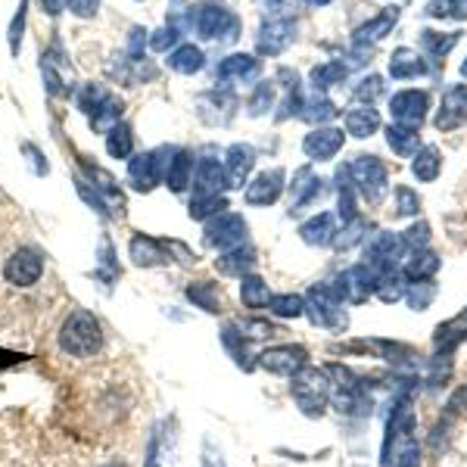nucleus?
Returning <instances> with one entry per match:
<instances>
[{
	"label": "nucleus",
	"mask_w": 467,
	"mask_h": 467,
	"mask_svg": "<svg viewBox=\"0 0 467 467\" xmlns=\"http://www.w3.org/2000/svg\"><path fill=\"white\" fill-rule=\"evenodd\" d=\"M387 418V436L380 449V467H420V442L414 433V399L411 389L405 387L402 393L393 396Z\"/></svg>",
	"instance_id": "1"
},
{
	"label": "nucleus",
	"mask_w": 467,
	"mask_h": 467,
	"mask_svg": "<svg viewBox=\"0 0 467 467\" xmlns=\"http://www.w3.org/2000/svg\"><path fill=\"white\" fill-rule=\"evenodd\" d=\"M103 346V327L88 308H75L59 327V349L72 358H90Z\"/></svg>",
	"instance_id": "2"
},
{
	"label": "nucleus",
	"mask_w": 467,
	"mask_h": 467,
	"mask_svg": "<svg viewBox=\"0 0 467 467\" xmlns=\"http://www.w3.org/2000/svg\"><path fill=\"white\" fill-rule=\"evenodd\" d=\"M290 396L306 418H321L324 409H327V402H330L327 368H315V365L299 368V371L290 378Z\"/></svg>",
	"instance_id": "3"
},
{
	"label": "nucleus",
	"mask_w": 467,
	"mask_h": 467,
	"mask_svg": "<svg viewBox=\"0 0 467 467\" xmlns=\"http://www.w3.org/2000/svg\"><path fill=\"white\" fill-rule=\"evenodd\" d=\"M306 315L315 327L337 330V334L346 330V324H349V315H346V308H343V299L337 296L330 284H315V287L306 293Z\"/></svg>",
	"instance_id": "4"
},
{
	"label": "nucleus",
	"mask_w": 467,
	"mask_h": 467,
	"mask_svg": "<svg viewBox=\"0 0 467 467\" xmlns=\"http://www.w3.org/2000/svg\"><path fill=\"white\" fill-rule=\"evenodd\" d=\"M352 171V184H356L358 197L368 202V206H380L383 197L389 191V171L378 156H356L349 162Z\"/></svg>",
	"instance_id": "5"
},
{
	"label": "nucleus",
	"mask_w": 467,
	"mask_h": 467,
	"mask_svg": "<svg viewBox=\"0 0 467 467\" xmlns=\"http://www.w3.org/2000/svg\"><path fill=\"white\" fill-rule=\"evenodd\" d=\"M191 26L197 28L200 37L206 41H237L240 35V19L234 16L231 10L224 6H215V4H202V6H193L191 10Z\"/></svg>",
	"instance_id": "6"
},
{
	"label": "nucleus",
	"mask_w": 467,
	"mask_h": 467,
	"mask_svg": "<svg viewBox=\"0 0 467 467\" xmlns=\"http://www.w3.org/2000/svg\"><path fill=\"white\" fill-rule=\"evenodd\" d=\"M171 156H175V147H160L131 156L128 160V181L134 184V191H153L160 181H165V169H169Z\"/></svg>",
	"instance_id": "7"
},
{
	"label": "nucleus",
	"mask_w": 467,
	"mask_h": 467,
	"mask_svg": "<svg viewBox=\"0 0 467 467\" xmlns=\"http://www.w3.org/2000/svg\"><path fill=\"white\" fill-rule=\"evenodd\" d=\"M378 271L371 265H365V262H358V265L346 268L343 275H337V281L330 284L334 287L337 296L343 299V303L349 306H365L368 299L374 296V290H378Z\"/></svg>",
	"instance_id": "8"
},
{
	"label": "nucleus",
	"mask_w": 467,
	"mask_h": 467,
	"mask_svg": "<svg viewBox=\"0 0 467 467\" xmlns=\"http://www.w3.org/2000/svg\"><path fill=\"white\" fill-rule=\"evenodd\" d=\"M402 255H405L402 234L380 231V234H374L371 244L365 246V265H371L378 275H387V271H402Z\"/></svg>",
	"instance_id": "9"
},
{
	"label": "nucleus",
	"mask_w": 467,
	"mask_h": 467,
	"mask_svg": "<svg viewBox=\"0 0 467 467\" xmlns=\"http://www.w3.org/2000/svg\"><path fill=\"white\" fill-rule=\"evenodd\" d=\"M246 231H250V224L244 222V215L237 213H222L215 218H209L206 222V246H213V250H222L228 253L234 246H244L246 244Z\"/></svg>",
	"instance_id": "10"
},
{
	"label": "nucleus",
	"mask_w": 467,
	"mask_h": 467,
	"mask_svg": "<svg viewBox=\"0 0 467 467\" xmlns=\"http://www.w3.org/2000/svg\"><path fill=\"white\" fill-rule=\"evenodd\" d=\"M255 365L268 374H277V378H293L299 368L308 365V352L299 343H281L262 352V356L255 358Z\"/></svg>",
	"instance_id": "11"
},
{
	"label": "nucleus",
	"mask_w": 467,
	"mask_h": 467,
	"mask_svg": "<svg viewBox=\"0 0 467 467\" xmlns=\"http://www.w3.org/2000/svg\"><path fill=\"white\" fill-rule=\"evenodd\" d=\"M41 275H44V255L32 250V246H19L4 265V277L13 287H35L41 281Z\"/></svg>",
	"instance_id": "12"
},
{
	"label": "nucleus",
	"mask_w": 467,
	"mask_h": 467,
	"mask_svg": "<svg viewBox=\"0 0 467 467\" xmlns=\"http://www.w3.org/2000/svg\"><path fill=\"white\" fill-rule=\"evenodd\" d=\"M427 109H431V97H427V90L409 88V90H399V94H393V100H389V112H393L396 125L420 128Z\"/></svg>",
	"instance_id": "13"
},
{
	"label": "nucleus",
	"mask_w": 467,
	"mask_h": 467,
	"mask_svg": "<svg viewBox=\"0 0 467 467\" xmlns=\"http://www.w3.org/2000/svg\"><path fill=\"white\" fill-rule=\"evenodd\" d=\"M128 255L138 268H153V265H169L171 262V246L165 240L147 237V234H134L128 244Z\"/></svg>",
	"instance_id": "14"
},
{
	"label": "nucleus",
	"mask_w": 467,
	"mask_h": 467,
	"mask_svg": "<svg viewBox=\"0 0 467 467\" xmlns=\"http://www.w3.org/2000/svg\"><path fill=\"white\" fill-rule=\"evenodd\" d=\"M436 128L440 131H455L467 122V85H451L442 94V107L436 112Z\"/></svg>",
	"instance_id": "15"
},
{
	"label": "nucleus",
	"mask_w": 467,
	"mask_h": 467,
	"mask_svg": "<svg viewBox=\"0 0 467 467\" xmlns=\"http://www.w3.org/2000/svg\"><path fill=\"white\" fill-rule=\"evenodd\" d=\"M290 213H303V209L315 206L321 197H324V181L315 178V171L308 169V165H303V169L293 175V184H290Z\"/></svg>",
	"instance_id": "16"
},
{
	"label": "nucleus",
	"mask_w": 467,
	"mask_h": 467,
	"mask_svg": "<svg viewBox=\"0 0 467 467\" xmlns=\"http://www.w3.org/2000/svg\"><path fill=\"white\" fill-rule=\"evenodd\" d=\"M343 131L340 128H315V131H308L306 134V140H303V150H306V156L308 160H315V162H327V160H334L337 153L343 150Z\"/></svg>",
	"instance_id": "17"
},
{
	"label": "nucleus",
	"mask_w": 467,
	"mask_h": 467,
	"mask_svg": "<svg viewBox=\"0 0 467 467\" xmlns=\"http://www.w3.org/2000/svg\"><path fill=\"white\" fill-rule=\"evenodd\" d=\"M284 193V171L271 169V171H259L253 178V184H246V202L250 206H271L277 202Z\"/></svg>",
	"instance_id": "18"
},
{
	"label": "nucleus",
	"mask_w": 467,
	"mask_h": 467,
	"mask_svg": "<svg viewBox=\"0 0 467 467\" xmlns=\"http://www.w3.org/2000/svg\"><path fill=\"white\" fill-rule=\"evenodd\" d=\"M293 19H271L262 26L259 32V41H255V47H259V54H268V57H277L284 54V50L290 47L293 41Z\"/></svg>",
	"instance_id": "19"
},
{
	"label": "nucleus",
	"mask_w": 467,
	"mask_h": 467,
	"mask_svg": "<svg viewBox=\"0 0 467 467\" xmlns=\"http://www.w3.org/2000/svg\"><path fill=\"white\" fill-rule=\"evenodd\" d=\"M255 165V150L250 144H231L224 153V171H228V187H244Z\"/></svg>",
	"instance_id": "20"
},
{
	"label": "nucleus",
	"mask_w": 467,
	"mask_h": 467,
	"mask_svg": "<svg viewBox=\"0 0 467 467\" xmlns=\"http://www.w3.org/2000/svg\"><path fill=\"white\" fill-rule=\"evenodd\" d=\"M389 75L396 81H411L420 78V75H431V63L411 47H399L393 57H389Z\"/></svg>",
	"instance_id": "21"
},
{
	"label": "nucleus",
	"mask_w": 467,
	"mask_h": 467,
	"mask_svg": "<svg viewBox=\"0 0 467 467\" xmlns=\"http://www.w3.org/2000/svg\"><path fill=\"white\" fill-rule=\"evenodd\" d=\"M228 191V171L218 160H200L193 175V193H224Z\"/></svg>",
	"instance_id": "22"
},
{
	"label": "nucleus",
	"mask_w": 467,
	"mask_h": 467,
	"mask_svg": "<svg viewBox=\"0 0 467 467\" xmlns=\"http://www.w3.org/2000/svg\"><path fill=\"white\" fill-rule=\"evenodd\" d=\"M337 218L330 213H318L312 215L308 222H303V228H299V237H303V244L308 246H330L337 240Z\"/></svg>",
	"instance_id": "23"
},
{
	"label": "nucleus",
	"mask_w": 467,
	"mask_h": 467,
	"mask_svg": "<svg viewBox=\"0 0 467 467\" xmlns=\"http://www.w3.org/2000/svg\"><path fill=\"white\" fill-rule=\"evenodd\" d=\"M259 75V59L253 54H231L218 63L215 78L218 81H250Z\"/></svg>",
	"instance_id": "24"
},
{
	"label": "nucleus",
	"mask_w": 467,
	"mask_h": 467,
	"mask_svg": "<svg viewBox=\"0 0 467 467\" xmlns=\"http://www.w3.org/2000/svg\"><path fill=\"white\" fill-rule=\"evenodd\" d=\"M255 262H259V259H255V253L244 244V246H234V250L218 255L215 268L222 271V275H228V277H246V275H253Z\"/></svg>",
	"instance_id": "25"
},
{
	"label": "nucleus",
	"mask_w": 467,
	"mask_h": 467,
	"mask_svg": "<svg viewBox=\"0 0 467 467\" xmlns=\"http://www.w3.org/2000/svg\"><path fill=\"white\" fill-rule=\"evenodd\" d=\"M184 293H187V299H191L193 306L202 308V312H209V315L224 312L222 287H218V284H213V281H191Z\"/></svg>",
	"instance_id": "26"
},
{
	"label": "nucleus",
	"mask_w": 467,
	"mask_h": 467,
	"mask_svg": "<svg viewBox=\"0 0 467 467\" xmlns=\"http://www.w3.org/2000/svg\"><path fill=\"white\" fill-rule=\"evenodd\" d=\"M399 22V6H387V10H380L374 19H368L365 26L356 32V47H365V44H374L380 41L383 35H389V28H393Z\"/></svg>",
	"instance_id": "27"
},
{
	"label": "nucleus",
	"mask_w": 467,
	"mask_h": 467,
	"mask_svg": "<svg viewBox=\"0 0 467 467\" xmlns=\"http://www.w3.org/2000/svg\"><path fill=\"white\" fill-rule=\"evenodd\" d=\"M440 255L433 250H418L411 253V259L402 262V275L409 277V284H418V281H433V275L440 271Z\"/></svg>",
	"instance_id": "28"
},
{
	"label": "nucleus",
	"mask_w": 467,
	"mask_h": 467,
	"mask_svg": "<svg viewBox=\"0 0 467 467\" xmlns=\"http://www.w3.org/2000/svg\"><path fill=\"white\" fill-rule=\"evenodd\" d=\"M378 128H380V116L371 103H361V107L346 112V134H352V138H371Z\"/></svg>",
	"instance_id": "29"
},
{
	"label": "nucleus",
	"mask_w": 467,
	"mask_h": 467,
	"mask_svg": "<svg viewBox=\"0 0 467 467\" xmlns=\"http://www.w3.org/2000/svg\"><path fill=\"white\" fill-rule=\"evenodd\" d=\"M193 178V156L187 150H175V156L169 160V169H165V184L175 193L184 191Z\"/></svg>",
	"instance_id": "30"
},
{
	"label": "nucleus",
	"mask_w": 467,
	"mask_h": 467,
	"mask_svg": "<svg viewBox=\"0 0 467 467\" xmlns=\"http://www.w3.org/2000/svg\"><path fill=\"white\" fill-rule=\"evenodd\" d=\"M202 66H206V57H202L200 47L193 44H181L169 54V69L178 72V75H197Z\"/></svg>",
	"instance_id": "31"
},
{
	"label": "nucleus",
	"mask_w": 467,
	"mask_h": 467,
	"mask_svg": "<svg viewBox=\"0 0 467 467\" xmlns=\"http://www.w3.org/2000/svg\"><path fill=\"white\" fill-rule=\"evenodd\" d=\"M240 303H244L246 308H253V312H259V308H268V303H271L268 284L262 281L259 275L240 277Z\"/></svg>",
	"instance_id": "32"
},
{
	"label": "nucleus",
	"mask_w": 467,
	"mask_h": 467,
	"mask_svg": "<svg viewBox=\"0 0 467 467\" xmlns=\"http://www.w3.org/2000/svg\"><path fill=\"white\" fill-rule=\"evenodd\" d=\"M222 343H224V349H228V356L234 358V365L244 368V371H253L250 352H246V337L240 334L237 324H224V327H222Z\"/></svg>",
	"instance_id": "33"
},
{
	"label": "nucleus",
	"mask_w": 467,
	"mask_h": 467,
	"mask_svg": "<svg viewBox=\"0 0 467 467\" xmlns=\"http://www.w3.org/2000/svg\"><path fill=\"white\" fill-rule=\"evenodd\" d=\"M418 131H420V128H409V125H396L393 122L387 128L389 150H393L396 156H414V153H418V144H420Z\"/></svg>",
	"instance_id": "34"
},
{
	"label": "nucleus",
	"mask_w": 467,
	"mask_h": 467,
	"mask_svg": "<svg viewBox=\"0 0 467 467\" xmlns=\"http://www.w3.org/2000/svg\"><path fill=\"white\" fill-rule=\"evenodd\" d=\"M405 293H409V277L402 275V271H387V275L378 277V290H374V296L380 299V303L393 306L399 299H405Z\"/></svg>",
	"instance_id": "35"
},
{
	"label": "nucleus",
	"mask_w": 467,
	"mask_h": 467,
	"mask_svg": "<svg viewBox=\"0 0 467 467\" xmlns=\"http://www.w3.org/2000/svg\"><path fill=\"white\" fill-rule=\"evenodd\" d=\"M440 169H442V156L436 147H424L414 153V162H411V171L418 181H424V184H431V181L440 178Z\"/></svg>",
	"instance_id": "36"
},
{
	"label": "nucleus",
	"mask_w": 467,
	"mask_h": 467,
	"mask_svg": "<svg viewBox=\"0 0 467 467\" xmlns=\"http://www.w3.org/2000/svg\"><path fill=\"white\" fill-rule=\"evenodd\" d=\"M228 209V200L222 193H193L191 197V218L197 222H209V218L222 215Z\"/></svg>",
	"instance_id": "37"
},
{
	"label": "nucleus",
	"mask_w": 467,
	"mask_h": 467,
	"mask_svg": "<svg viewBox=\"0 0 467 467\" xmlns=\"http://www.w3.org/2000/svg\"><path fill=\"white\" fill-rule=\"evenodd\" d=\"M458 37H462L458 32H431V28H424L420 32V47L431 59H442L458 44Z\"/></svg>",
	"instance_id": "38"
},
{
	"label": "nucleus",
	"mask_w": 467,
	"mask_h": 467,
	"mask_svg": "<svg viewBox=\"0 0 467 467\" xmlns=\"http://www.w3.org/2000/svg\"><path fill=\"white\" fill-rule=\"evenodd\" d=\"M122 112H125L122 100L109 94L107 100L100 103V109L90 116V128H94V131H109V128H116L119 122H122Z\"/></svg>",
	"instance_id": "39"
},
{
	"label": "nucleus",
	"mask_w": 467,
	"mask_h": 467,
	"mask_svg": "<svg viewBox=\"0 0 467 467\" xmlns=\"http://www.w3.org/2000/svg\"><path fill=\"white\" fill-rule=\"evenodd\" d=\"M268 312L277 315V318H303L306 296H299V293H277V296H271Z\"/></svg>",
	"instance_id": "40"
},
{
	"label": "nucleus",
	"mask_w": 467,
	"mask_h": 467,
	"mask_svg": "<svg viewBox=\"0 0 467 467\" xmlns=\"http://www.w3.org/2000/svg\"><path fill=\"white\" fill-rule=\"evenodd\" d=\"M107 153L112 160H128V156L134 153V134L131 128L119 122L116 128H109L107 131Z\"/></svg>",
	"instance_id": "41"
},
{
	"label": "nucleus",
	"mask_w": 467,
	"mask_h": 467,
	"mask_svg": "<svg viewBox=\"0 0 467 467\" xmlns=\"http://www.w3.org/2000/svg\"><path fill=\"white\" fill-rule=\"evenodd\" d=\"M337 116V107L334 103L324 97V90H315V97L312 100H306V107H303V119L308 125H324V122H330V119Z\"/></svg>",
	"instance_id": "42"
},
{
	"label": "nucleus",
	"mask_w": 467,
	"mask_h": 467,
	"mask_svg": "<svg viewBox=\"0 0 467 467\" xmlns=\"http://www.w3.org/2000/svg\"><path fill=\"white\" fill-rule=\"evenodd\" d=\"M346 75H349V66L346 63H321L312 69V85L315 90H327L330 85H340Z\"/></svg>",
	"instance_id": "43"
},
{
	"label": "nucleus",
	"mask_w": 467,
	"mask_h": 467,
	"mask_svg": "<svg viewBox=\"0 0 467 467\" xmlns=\"http://www.w3.org/2000/svg\"><path fill=\"white\" fill-rule=\"evenodd\" d=\"M436 299V284L433 281H418L409 284V293H405V303H409L411 312H427Z\"/></svg>",
	"instance_id": "44"
},
{
	"label": "nucleus",
	"mask_w": 467,
	"mask_h": 467,
	"mask_svg": "<svg viewBox=\"0 0 467 467\" xmlns=\"http://www.w3.org/2000/svg\"><path fill=\"white\" fill-rule=\"evenodd\" d=\"M368 231H371V224L365 222V218H356V222H349V224H343V231L337 234V240H334V246L337 250H352L356 244H361V240H368Z\"/></svg>",
	"instance_id": "45"
},
{
	"label": "nucleus",
	"mask_w": 467,
	"mask_h": 467,
	"mask_svg": "<svg viewBox=\"0 0 467 467\" xmlns=\"http://www.w3.org/2000/svg\"><path fill=\"white\" fill-rule=\"evenodd\" d=\"M107 97H109V90L103 85H81L78 94H75V103H78V109L85 112V116H94Z\"/></svg>",
	"instance_id": "46"
},
{
	"label": "nucleus",
	"mask_w": 467,
	"mask_h": 467,
	"mask_svg": "<svg viewBox=\"0 0 467 467\" xmlns=\"http://www.w3.org/2000/svg\"><path fill=\"white\" fill-rule=\"evenodd\" d=\"M271 107H275V85L271 81H259L250 103H246V109H250V116H265Z\"/></svg>",
	"instance_id": "47"
},
{
	"label": "nucleus",
	"mask_w": 467,
	"mask_h": 467,
	"mask_svg": "<svg viewBox=\"0 0 467 467\" xmlns=\"http://www.w3.org/2000/svg\"><path fill=\"white\" fill-rule=\"evenodd\" d=\"M237 327H240V334H244L246 340H265V337H275L277 334L275 324L265 321V318H240Z\"/></svg>",
	"instance_id": "48"
},
{
	"label": "nucleus",
	"mask_w": 467,
	"mask_h": 467,
	"mask_svg": "<svg viewBox=\"0 0 467 467\" xmlns=\"http://www.w3.org/2000/svg\"><path fill=\"white\" fill-rule=\"evenodd\" d=\"M427 16H458V19H467V0H431L427 4Z\"/></svg>",
	"instance_id": "49"
},
{
	"label": "nucleus",
	"mask_w": 467,
	"mask_h": 467,
	"mask_svg": "<svg viewBox=\"0 0 467 467\" xmlns=\"http://www.w3.org/2000/svg\"><path fill=\"white\" fill-rule=\"evenodd\" d=\"M402 240H405V250H411V253L427 250V244H431V224L427 222L411 224L409 231H402Z\"/></svg>",
	"instance_id": "50"
},
{
	"label": "nucleus",
	"mask_w": 467,
	"mask_h": 467,
	"mask_svg": "<svg viewBox=\"0 0 467 467\" xmlns=\"http://www.w3.org/2000/svg\"><path fill=\"white\" fill-rule=\"evenodd\" d=\"M420 209V197L411 191V187L399 184L396 187V218H405V215H418Z\"/></svg>",
	"instance_id": "51"
},
{
	"label": "nucleus",
	"mask_w": 467,
	"mask_h": 467,
	"mask_svg": "<svg viewBox=\"0 0 467 467\" xmlns=\"http://www.w3.org/2000/svg\"><path fill=\"white\" fill-rule=\"evenodd\" d=\"M178 37H181V28L165 26V28H160V32H153V37H150V50H156V54H169V50L178 44Z\"/></svg>",
	"instance_id": "52"
},
{
	"label": "nucleus",
	"mask_w": 467,
	"mask_h": 467,
	"mask_svg": "<svg viewBox=\"0 0 467 467\" xmlns=\"http://www.w3.org/2000/svg\"><path fill=\"white\" fill-rule=\"evenodd\" d=\"M380 94H383V78H380V75H368V78H361L358 88H356V97L361 103H374Z\"/></svg>",
	"instance_id": "53"
},
{
	"label": "nucleus",
	"mask_w": 467,
	"mask_h": 467,
	"mask_svg": "<svg viewBox=\"0 0 467 467\" xmlns=\"http://www.w3.org/2000/svg\"><path fill=\"white\" fill-rule=\"evenodd\" d=\"M26 10H28V0L19 4V13L13 16L10 22V54L16 57L19 54V44H22V32H26Z\"/></svg>",
	"instance_id": "54"
},
{
	"label": "nucleus",
	"mask_w": 467,
	"mask_h": 467,
	"mask_svg": "<svg viewBox=\"0 0 467 467\" xmlns=\"http://www.w3.org/2000/svg\"><path fill=\"white\" fill-rule=\"evenodd\" d=\"M41 75H44V85H47V94H50V97L69 94V90H66V85H63V78H59V72L54 69V63L41 59Z\"/></svg>",
	"instance_id": "55"
},
{
	"label": "nucleus",
	"mask_w": 467,
	"mask_h": 467,
	"mask_svg": "<svg viewBox=\"0 0 467 467\" xmlns=\"http://www.w3.org/2000/svg\"><path fill=\"white\" fill-rule=\"evenodd\" d=\"M442 418H449L451 424H455V420H462V418H467V387H462L455 396L449 399L446 411H442Z\"/></svg>",
	"instance_id": "56"
},
{
	"label": "nucleus",
	"mask_w": 467,
	"mask_h": 467,
	"mask_svg": "<svg viewBox=\"0 0 467 467\" xmlns=\"http://www.w3.org/2000/svg\"><path fill=\"white\" fill-rule=\"evenodd\" d=\"M150 32H144V28H131V37H128V50L125 57L131 59V63H138V59H144V47L150 44Z\"/></svg>",
	"instance_id": "57"
},
{
	"label": "nucleus",
	"mask_w": 467,
	"mask_h": 467,
	"mask_svg": "<svg viewBox=\"0 0 467 467\" xmlns=\"http://www.w3.org/2000/svg\"><path fill=\"white\" fill-rule=\"evenodd\" d=\"M200 467H228V462H224V455H222V449H218L213 440L202 442V458H200Z\"/></svg>",
	"instance_id": "58"
},
{
	"label": "nucleus",
	"mask_w": 467,
	"mask_h": 467,
	"mask_svg": "<svg viewBox=\"0 0 467 467\" xmlns=\"http://www.w3.org/2000/svg\"><path fill=\"white\" fill-rule=\"evenodd\" d=\"M66 6H69L75 16L90 19L97 13V6H100V0H66Z\"/></svg>",
	"instance_id": "59"
},
{
	"label": "nucleus",
	"mask_w": 467,
	"mask_h": 467,
	"mask_svg": "<svg viewBox=\"0 0 467 467\" xmlns=\"http://www.w3.org/2000/svg\"><path fill=\"white\" fill-rule=\"evenodd\" d=\"M22 153L28 156V162H32L35 175H47V162H41V153H37V147H32V144H22Z\"/></svg>",
	"instance_id": "60"
},
{
	"label": "nucleus",
	"mask_w": 467,
	"mask_h": 467,
	"mask_svg": "<svg viewBox=\"0 0 467 467\" xmlns=\"http://www.w3.org/2000/svg\"><path fill=\"white\" fill-rule=\"evenodd\" d=\"M306 4H312V6H327V4H334V0H306Z\"/></svg>",
	"instance_id": "61"
},
{
	"label": "nucleus",
	"mask_w": 467,
	"mask_h": 467,
	"mask_svg": "<svg viewBox=\"0 0 467 467\" xmlns=\"http://www.w3.org/2000/svg\"><path fill=\"white\" fill-rule=\"evenodd\" d=\"M103 467H128V464H119V462H109V464H103Z\"/></svg>",
	"instance_id": "62"
},
{
	"label": "nucleus",
	"mask_w": 467,
	"mask_h": 467,
	"mask_svg": "<svg viewBox=\"0 0 467 467\" xmlns=\"http://www.w3.org/2000/svg\"><path fill=\"white\" fill-rule=\"evenodd\" d=\"M268 6H277V4H284V0H265Z\"/></svg>",
	"instance_id": "63"
},
{
	"label": "nucleus",
	"mask_w": 467,
	"mask_h": 467,
	"mask_svg": "<svg viewBox=\"0 0 467 467\" xmlns=\"http://www.w3.org/2000/svg\"><path fill=\"white\" fill-rule=\"evenodd\" d=\"M462 75H464V78H467V59H464V63H462Z\"/></svg>",
	"instance_id": "64"
}]
</instances>
